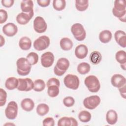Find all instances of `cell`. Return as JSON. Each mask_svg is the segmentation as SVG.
I'll return each instance as SVG.
<instances>
[{
	"instance_id": "ab89813d",
	"label": "cell",
	"mask_w": 126,
	"mask_h": 126,
	"mask_svg": "<svg viewBox=\"0 0 126 126\" xmlns=\"http://www.w3.org/2000/svg\"><path fill=\"white\" fill-rule=\"evenodd\" d=\"M60 81L57 78H54V77L50 78L47 81V82L46 84L47 87L52 85H56L58 87H60Z\"/></svg>"
},
{
	"instance_id": "ac0fdd59",
	"label": "cell",
	"mask_w": 126,
	"mask_h": 126,
	"mask_svg": "<svg viewBox=\"0 0 126 126\" xmlns=\"http://www.w3.org/2000/svg\"><path fill=\"white\" fill-rule=\"evenodd\" d=\"M88 47L84 44L78 45L75 49V55L79 59H84L88 55Z\"/></svg>"
},
{
	"instance_id": "7a4b0ae2",
	"label": "cell",
	"mask_w": 126,
	"mask_h": 126,
	"mask_svg": "<svg viewBox=\"0 0 126 126\" xmlns=\"http://www.w3.org/2000/svg\"><path fill=\"white\" fill-rule=\"evenodd\" d=\"M17 71L21 76H26L29 74L31 71L32 65L28 62L27 58H19L16 62Z\"/></svg>"
},
{
	"instance_id": "f546056e",
	"label": "cell",
	"mask_w": 126,
	"mask_h": 126,
	"mask_svg": "<svg viewBox=\"0 0 126 126\" xmlns=\"http://www.w3.org/2000/svg\"><path fill=\"white\" fill-rule=\"evenodd\" d=\"M45 82L43 80L40 79H36L33 82V89L35 92H41L45 89Z\"/></svg>"
},
{
	"instance_id": "ba28073f",
	"label": "cell",
	"mask_w": 126,
	"mask_h": 126,
	"mask_svg": "<svg viewBox=\"0 0 126 126\" xmlns=\"http://www.w3.org/2000/svg\"><path fill=\"white\" fill-rule=\"evenodd\" d=\"M100 101V98L98 95H91L86 97L84 99L83 105L86 108L93 110L98 106Z\"/></svg>"
},
{
	"instance_id": "6da1fadb",
	"label": "cell",
	"mask_w": 126,
	"mask_h": 126,
	"mask_svg": "<svg viewBox=\"0 0 126 126\" xmlns=\"http://www.w3.org/2000/svg\"><path fill=\"white\" fill-rule=\"evenodd\" d=\"M113 15L123 22H126V6L124 0H116L114 1V7L112 9Z\"/></svg>"
},
{
	"instance_id": "8fae6325",
	"label": "cell",
	"mask_w": 126,
	"mask_h": 126,
	"mask_svg": "<svg viewBox=\"0 0 126 126\" xmlns=\"http://www.w3.org/2000/svg\"><path fill=\"white\" fill-rule=\"evenodd\" d=\"M47 28V24L43 18L37 16L33 21V29L34 31L39 33L44 32Z\"/></svg>"
},
{
	"instance_id": "d4e9b609",
	"label": "cell",
	"mask_w": 126,
	"mask_h": 126,
	"mask_svg": "<svg viewBox=\"0 0 126 126\" xmlns=\"http://www.w3.org/2000/svg\"><path fill=\"white\" fill-rule=\"evenodd\" d=\"M112 34L109 30H103L101 31L99 34V39L103 43H108L112 38Z\"/></svg>"
},
{
	"instance_id": "8992f818",
	"label": "cell",
	"mask_w": 126,
	"mask_h": 126,
	"mask_svg": "<svg viewBox=\"0 0 126 126\" xmlns=\"http://www.w3.org/2000/svg\"><path fill=\"white\" fill-rule=\"evenodd\" d=\"M63 83L67 88L72 90H77L79 87L80 81L76 75L68 74L64 78Z\"/></svg>"
},
{
	"instance_id": "52a82bcc",
	"label": "cell",
	"mask_w": 126,
	"mask_h": 126,
	"mask_svg": "<svg viewBox=\"0 0 126 126\" xmlns=\"http://www.w3.org/2000/svg\"><path fill=\"white\" fill-rule=\"evenodd\" d=\"M50 40L48 36L42 35L39 36L33 42V47L37 51H42L47 49L50 45Z\"/></svg>"
},
{
	"instance_id": "3957f363",
	"label": "cell",
	"mask_w": 126,
	"mask_h": 126,
	"mask_svg": "<svg viewBox=\"0 0 126 126\" xmlns=\"http://www.w3.org/2000/svg\"><path fill=\"white\" fill-rule=\"evenodd\" d=\"M84 83L88 90L92 93H97L100 88L99 81L94 75H89L86 77Z\"/></svg>"
},
{
	"instance_id": "60d3db41",
	"label": "cell",
	"mask_w": 126,
	"mask_h": 126,
	"mask_svg": "<svg viewBox=\"0 0 126 126\" xmlns=\"http://www.w3.org/2000/svg\"><path fill=\"white\" fill-rule=\"evenodd\" d=\"M2 5L5 7H10L13 5L14 0H2L1 1Z\"/></svg>"
},
{
	"instance_id": "cb8c5ba5",
	"label": "cell",
	"mask_w": 126,
	"mask_h": 126,
	"mask_svg": "<svg viewBox=\"0 0 126 126\" xmlns=\"http://www.w3.org/2000/svg\"><path fill=\"white\" fill-rule=\"evenodd\" d=\"M60 45L62 49L63 50L69 51L73 47V42L69 38L63 37L61 39Z\"/></svg>"
},
{
	"instance_id": "603a6c76",
	"label": "cell",
	"mask_w": 126,
	"mask_h": 126,
	"mask_svg": "<svg viewBox=\"0 0 126 126\" xmlns=\"http://www.w3.org/2000/svg\"><path fill=\"white\" fill-rule=\"evenodd\" d=\"M18 84V79L14 77L8 78L5 82V86L6 88L9 90H12L17 88Z\"/></svg>"
},
{
	"instance_id": "e575fe53",
	"label": "cell",
	"mask_w": 126,
	"mask_h": 126,
	"mask_svg": "<svg viewBox=\"0 0 126 126\" xmlns=\"http://www.w3.org/2000/svg\"><path fill=\"white\" fill-rule=\"evenodd\" d=\"M26 58L31 65H33L36 64L38 61V54L33 52H30L27 56Z\"/></svg>"
},
{
	"instance_id": "44dd1931",
	"label": "cell",
	"mask_w": 126,
	"mask_h": 126,
	"mask_svg": "<svg viewBox=\"0 0 126 126\" xmlns=\"http://www.w3.org/2000/svg\"><path fill=\"white\" fill-rule=\"evenodd\" d=\"M106 120L109 125H114L118 120V115L117 112L114 110H108L106 114Z\"/></svg>"
},
{
	"instance_id": "5b68a950",
	"label": "cell",
	"mask_w": 126,
	"mask_h": 126,
	"mask_svg": "<svg viewBox=\"0 0 126 126\" xmlns=\"http://www.w3.org/2000/svg\"><path fill=\"white\" fill-rule=\"evenodd\" d=\"M71 32L74 38L78 41L84 40L86 36V31L80 23H75L71 28Z\"/></svg>"
},
{
	"instance_id": "836d02e7",
	"label": "cell",
	"mask_w": 126,
	"mask_h": 126,
	"mask_svg": "<svg viewBox=\"0 0 126 126\" xmlns=\"http://www.w3.org/2000/svg\"><path fill=\"white\" fill-rule=\"evenodd\" d=\"M59 87L56 85H52L48 87L47 94L48 95L51 97H55L59 94Z\"/></svg>"
},
{
	"instance_id": "9a60e30c",
	"label": "cell",
	"mask_w": 126,
	"mask_h": 126,
	"mask_svg": "<svg viewBox=\"0 0 126 126\" xmlns=\"http://www.w3.org/2000/svg\"><path fill=\"white\" fill-rule=\"evenodd\" d=\"M21 9L23 12L30 14L32 17L34 15L33 13V2L32 0H22L20 4Z\"/></svg>"
},
{
	"instance_id": "9c48e42d",
	"label": "cell",
	"mask_w": 126,
	"mask_h": 126,
	"mask_svg": "<svg viewBox=\"0 0 126 126\" xmlns=\"http://www.w3.org/2000/svg\"><path fill=\"white\" fill-rule=\"evenodd\" d=\"M18 105L14 101H10L5 109L6 117L9 120L15 119L18 114Z\"/></svg>"
},
{
	"instance_id": "d6986e66",
	"label": "cell",
	"mask_w": 126,
	"mask_h": 126,
	"mask_svg": "<svg viewBox=\"0 0 126 126\" xmlns=\"http://www.w3.org/2000/svg\"><path fill=\"white\" fill-rule=\"evenodd\" d=\"M21 106L24 111L30 112L32 111L34 108V103L32 99L30 98H26L22 100L21 102Z\"/></svg>"
},
{
	"instance_id": "d590c367",
	"label": "cell",
	"mask_w": 126,
	"mask_h": 126,
	"mask_svg": "<svg viewBox=\"0 0 126 126\" xmlns=\"http://www.w3.org/2000/svg\"><path fill=\"white\" fill-rule=\"evenodd\" d=\"M75 103V100L74 98L72 96H66L64 97L63 99V103L64 105L67 107H70L72 106Z\"/></svg>"
},
{
	"instance_id": "5bb4252c",
	"label": "cell",
	"mask_w": 126,
	"mask_h": 126,
	"mask_svg": "<svg viewBox=\"0 0 126 126\" xmlns=\"http://www.w3.org/2000/svg\"><path fill=\"white\" fill-rule=\"evenodd\" d=\"M111 83L114 87L120 88L126 85V79L122 75L115 74L112 76Z\"/></svg>"
},
{
	"instance_id": "7bdbcfd3",
	"label": "cell",
	"mask_w": 126,
	"mask_h": 126,
	"mask_svg": "<svg viewBox=\"0 0 126 126\" xmlns=\"http://www.w3.org/2000/svg\"><path fill=\"white\" fill-rule=\"evenodd\" d=\"M126 85H125L124 86L118 88L119 92L121 94V95L124 98H126Z\"/></svg>"
},
{
	"instance_id": "7c38bea8",
	"label": "cell",
	"mask_w": 126,
	"mask_h": 126,
	"mask_svg": "<svg viewBox=\"0 0 126 126\" xmlns=\"http://www.w3.org/2000/svg\"><path fill=\"white\" fill-rule=\"evenodd\" d=\"M54 59V55L52 52H46L41 56V63L44 67H49L53 64Z\"/></svg>"
},
{
	"instance_id": "f35d334b",
	"label": "cell",
	"mask_w": 126,
	"mask_h": 126,
	"mask_svg": "<svg viewBox=\"0 0 126 126\" xmlns=\"http://www.w3.org/2000/svg\"><path fill=\"white\" fill-rule=\"evenodd\" d=\"M0 24H1L3 23H5L8 17V15L6 11H5L4 9H1L0 10Z\"/></svg>"
},
{
	"instance_id": "30bf717a",
	"label": "cell",
	"mask_w": 126,
	"mask_h": 126,
	"mask_svg": "<svg viewBox=\"0 0 126 126\" xmlns=\"http://www.w3.org/2000/svg\"><path fill=\"white\" fill-rule=\"evenodd\" d=\"M19 84L17 89L22 92H28L33 89V82L30 78H18Z\"/></svg>"
},
{
	"instance_id": "e0dca14e",
	"label": "cell",
	"mask_w": 126,
	"mask_h": 126,
	"mask_svg": "<svg viewBox=\"0 0 126 126\" xmlns=\"http://www.w3.org/2000/svg\"><path fill=\"white\" fill-rule=\"evenodd\" d=\"M58 126H77L78 123L73 117H63L60 118L58 122Z\"/></svg>"
},
{
	"instance_id": "2e32d148",
	"label": "cell",
	"mask_w": 126,
	"mask_h": 126,
	"mask_svg": "<svg viewBox=\"0 0 126 126\" xmlns=\"http://www.w3.org/2000/svg\"><path fill=\"white\" fill-rule=\"evenodd\" d=\"M114 37L117 43L122 47L125 48L126 46V34L125 32L118 30L114 34Z\"/></svg>"
},
{
	"instance_id": "4fadbf2b",
	"label": "cell",
	"mask_w": 126,
	"mask_h": 126,
	"mask_svg": "<svg viewBox=\"0 0 126 126\" xmlns=\"http://www.w3.org/2000/svg\"><path fill=\"white\" fill-rule=\"evenodd\" d=\"M3 33L8 37L14 36L18 32L17 26L13 23H8L3 26Z\"/></svg>"
},
{
	"instance_id": "4dcf8cb0",
	"label": "cell",
	"mask_w": 126,
	"mask_h": 126,
	"mask_svg": "<svg viewBox=\"0 0 126 126\" xmlns=\"http://www.w3.org/2000/svg\"><path fill=\"white\" fill-rule=\"evenodd\" d=\"M91 113L85 110L81 111L78 114V118L79 120L83 123H88L91 120Z\"/></svg>"
},
{
	"instance_id": "d6a6232c",
	"label": "cell",
	"mask_w": 126,
	"mask_h": 126,
	"mask_svg": "<svg viewBox=\"0 0 126 126\" xmlns=\"http://www.w3.org/2000/svg\"><path fill=\"white\" fill-rule=\"evenodd\" d=\"M116 61L121 64L126 63V53L124 50L118 51L115 55Z\"/></svg>"
},
{
	"instance_id": "8d00e7d4",
	"label": "cell",
	"mask_w": 126,
	"mask_h": 126,
	"mask_svg": "<svg viewBox=\"0 0 126 126\" xmlns=\"http://www.w3.org/2000/svg\"><path fill=\"white\" fill-rule=\"evenodd\" d=\"M7 93L2 88L0 89V106H3L5 105L6 101Z\"/></svg>"
},
{
	"instance_id": "b9f144b4",
	"label": "cell",
	"mask_w": 126,
	"mask_h": 126,
	"mask_svg": "<svg viewBox=\"0 0 126 126\" xmlns=\"http://www.w3.org/2000/svg\"><path fill=\"white\" fill-rule=\"evenodd\" d=\"M50 0H37L38 4L41 7H45L48 6L50 3Z\"/></svg>"
},
{
	"instance_id": "83f0119b",
	"label": "cell",
	"mask_w": 126,
	"mask_h": 126,
	"mask_svg": "<svg viewBox=\"0 0 126 126\" xmlns=\"http://www.w3.org/2000/svg\"><path fill=\"white\" fill-rule=\"evenodd\" d=\"M36 110V113L38 115L43 116L48 113L49 111V107L46 104L41 103L37 105Z\"/></svg>"
},
{
	"instance_id": "484cf974",
	"label": "cell",
	"mask_w": 126,
	"mask_h": 126,
	"mask_svg": "<svg viewBox=\"0 0 126 126\" xmlns=\"http://www.w3.org/2000/svg\"><path fill=\"white\" fill-rule=\"evenodd\" d=\"M102 56L100 53L97 51L92 52L90 56V60L92 64L96 65L98 64L101 61Z\"/></svg>"
},
{
	"instance_id": "ee69618b",
	"label": "cell",
	"mask_w": 126,
	"mask_h": 126,
	"mask_svg": "<svg viewBox=\"0 0 126 126\" xmlns=\"http://www.w3.org/2000/svg\"><path fill=\"white\" fill-rule=\"evenodd\" d=\"M5 43L4 38L3 37L2 35H0V47H2Z\"/></svg>"
},
{
	"instance_id": "1f68e13d",
	"label": "cell",
	"mask_w": 126,
	"mask_h": 126,
	"mask_svg": "<svg viewBox=\"0 0 126 126\" xmlns=\"http://www.w3.org/2000/svg\"><path fill=\"white\" fill-rule=\"evenodd\" d=\"M54 8L57 11H62L64 9L66 6L65 0H54L53 1Z\"/></svg>"
},
{
	"instance_id": "7402d4cb",
	"label": "cell",
	"mask_w": 126,
	"mask_h": 126,
	"mask_svg": "<svg viewBox=\"0 0 126 126\" xmlns=\"http://www.w3.org/2000/svg\"><path fill=\"white\" fill-rule=\"evenodd\" d=\"M19 46L23 50H28L32 47V41L27 36H23L19 41Z\"/></svg>"
},
{
	"instance_id": "4316f807",
	"label": "cell",
	"mask_w": 126,
	"mask_h": 126,
	"mask_svg": "<svg viewBox=\"0 0 126 126\" xmlns=\"http://www.w3.org/2000/svg\"><path fill=\"white\" fill-rule=\"evenodd\" d=\"M89 6V1L88 0H76L75 7L77 10L79 11L86 10Z\"/></svg>"
},
{
	"instance_id": "f6af8a7d",
	"label": "cell",
	"mask_w": 126,
	"mask_h": 126,
	"mask_svg": "<svg viewBox=\"0 0 126 126\" xmlns=\"http://www.w3.org/2000/svg\"><path fill=\"white\" fill-rule=\"evenodd\" d=\"M121 66L122 68H123L124 70H126V63L121 64Z\"/></svg>"
},
{
	"instance_id": "74e56055",
	"label": "cell",
	"mask_w": 126,
	"mask_h": 126,
	"mask_svg": "<svg viewBox=\"0 0 126 126\" xmlns=\"http://www.w3.org/2000/svg\"><path fill=\"white\" fill-rule=\"evenodd\" d=\"M42 125L44 126H54L55 125V121L52 117H47L43 120Z\"/></svg>"
},
{
	"instance_id": "277c9868",
	"label": "cell",
	"mask_w": 126,
	"mask_h": 126,
	"mask_svg": "<svg viewBox=\"0 0 126 126\" xmlns=\"http://www.w3.org/2000/svg\"><path fill=\"white\" fill-rule=\"evenodd\" d=\"M69 66V62L65 58H61L57 62L54 68V72L55 75L61 76L65 73Z\"/></svg>"
},
{
	"instance_id": "f1b7e54d",
	"label": "cell",
	"mask_w": 126,
	"mask_h": 126,
	"mask_svg": "<svg viewBox=\"0 0 126 126\" xmlns=\"http://www.w3.org/2000/svg\"><path fill=\"white\" fill-rule=\"evenodd\" d=\"M91 67L89 63L83 62L79 63L77 66L78 72L82 75L88 73L90 71Z\"/></svg>"
},
{
	"instance_id": "ffe728a7",
	"label": "cell",
	"mask_w": 126,
	"mask_h": 126,
	"mask_svg": "<svg viewBox=\"0 0 126 126\" xmlns=\"http://www.w3.org/2000/svg\"><path fill=\"white\" fill-rule=\"evenodd\" d=\"M32 18L30 14L22 12L16 16V21L18 24L24 25L28 24Z\"/></svg>"
}]
</instances>
